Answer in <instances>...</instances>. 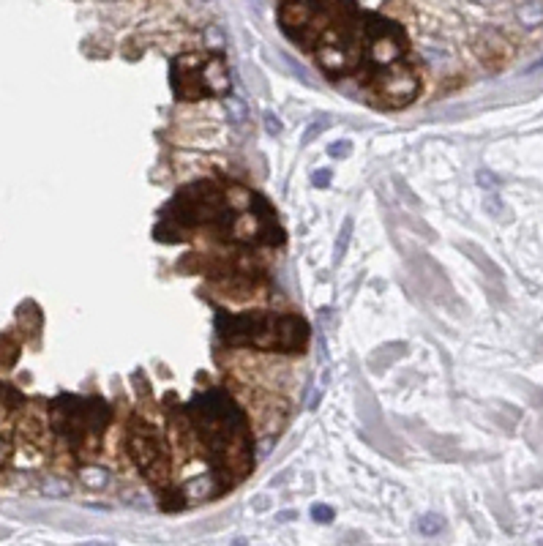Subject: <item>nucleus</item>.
Segmentation results:
<instances>
[{
  "mask_svg": "<svg viewBox=\"0 0 543 546\" xmlns=\"http://www.w3.org/2000/svg\"><path fill=\"white\" fill-rule=\"evenodd\" d=\"M128 450L134 456V462L142 467V473L151 478L153 483L164 486L169 478V462H167V453L161 450V443L156 434L151 432H134L131 440H128Z\"/></svg>",
  "mask_w": 543,
  "mask_h": 546,
  "instance_id": "1",
  "label": "nucleus"
},
{
  "mask_svg": "<svg viewBox=\"0 0 543 546\" xmlns=\"http://www.w3.org/2000/svg\"><path fill=\"white\" fill-rule=\"evenodd\" d=\"M377 91L385 96L388 104L393 107H401L407 101H413V96L418 93V77L410 66L404 63H393L390 68H385L380 82H377Z\"/></svg>",
  "mask_w": 543,
  "mask_h": 546,
  "instance_id": "2",
  "label": "nucleus"
},
{
  "mask_svg": "<svg viewBox=\"0 0 543 546\" xmlns=\"http://www.w3.org/2000/svg\"><path fill=\"white\" fill-rule=\"evenodd\" d=\"M306 322L298 320V317H282L276 320V350L282 353H295V350H303L306 344Z\"/></svg>",
  "mask_w": 543,
  "mask_h": 546,
  "instance_id": "3",
  "label": "nucleus"
},
{
  "mask_svg": "<svg viewBox=\"0 0 543 546\" xmlns=\"http://www.w3.org/2000/svg\"><path fill=\"white\" fill-rule=\"evenodd\" d=\"M516 17H519V22H521L524 28H535V25H541L543 22V6L541 3H524V6L516 11Z\"/></svg>",
  "mask_w": 543,
  "mask_h": 546,
  "instance_id": "4",
  "label": "nucleus"
},
{
  "mask_svg": "<svg viewBox=\"0 0 543 546\" xmlns=\"http://www.w3.org/2000/svg\"><path fill=\"white\" fill-rule=\"evenodd\" d=\"M20 355V344L11 336H0V366H11Z\"/></svg>",
  "mask_w": 543,
  "mask_h": 546,
  "instance_id": "5",
  "label": "nucleus"
},
{
  "mask_svg": "<svg viewBox=\"0 0 543 546\" xmlns=\"http://www.w3.org/2000/svg\"><path fill=\"white\" fill-rule=\"evenodd\" d=\"M79 476H82V481L88 483V486H93V489H98V486H104V483L109 481L107 470H101V467H96V464L82 467V470H79Z\"/></svg>",
  "mask_w": 543,
  "mask_h": 546,
  "instance_id": "6",
  "label": "nucleus"
},
{
  "mask_svg": "<svg viewBox=\"0 0 543 546\" xmlns=\"http://www.w3.org/2000/svg\"><path fill=\"white\" fill-rule=\"evenodd\" d=\"M227 109H229V118L235 123H243L246 121V104L240 98H227Z\"/></svg>",
  "mask_w": 543,
  "mask_h": 546,
  "instance_id": "7",
  "label": "nucleus"
},
{
  "mask_svg": "<svg viewBox=\"0 0 543 546\" xmlns=\"http://www.w3.org/2000/svg\"><path fill=\"white\" fill-rule=\"evenodd\" d=\"M41 492L49 497H66V494H71V486L66 481H47L41 486Z\"/></svg>",
  "mask_w": 543,
  "mask_h": 546,
  "instance_id": "8",
  "label": "nucleus"
},
{
  "mask_svg": "<svg viewBox=\"0 0 543 546\" xmlns=\"http://www.w3.org/2000/svg\"><path fill=\"white\" fill-rule=\"evenodd\" d=\"M418 524H420V530H423V533H440V530L445 527L443 516H434V514H431V516H423V519H420Z\"/></svg>",
  "mask_w": 543,
  "mask_h": 546,
  "instance_id": "9",
  "label": "nucleus"
},
{
  "mask_svg": "<svg viewBox=\"0 0 543 546\" xmlns=\"http://www.w3.org/2000/svg\"><path fill=\"white\" fill-rule=\"evenodd\" d=\"M497 183H500V181H497L491 172H486V169H483V172H478V186H483V189H494Z\"/></svg>",
  "mask_w": 543,
  "mask_h": 546,
  "instance_id": "10",
  "label": "nucleus"
},
{
  "mask_svg": "<svg viewBox=\"0 0 543 546\" xmlns=\"http://www.w3.org/2000/svg\"><path fill=\"white\" fill-rule=\"evenodd\" d=\"M312 516H314L317 522H333V511H330L328 506H314Z\"/></svg>",
  "mask_w": 543,
  "mask_h": 546,
  "instance_id": "11",
  "label": "nucleus"
},
{
  "mask_svg": "<svg viewBox=\"0 0 543 546\" xmlns=\"http://www.w3.org/2000/svg\"><path fill=\"white\" fill-rule=\"evenodd\" d=\"M328 178H330V172H328V169H322V172L314 175V183H317V186H328Z\"/></svg>",
  "mask_w": 543,
  "mask_h": 546,
  "instance_id": "12",
  "label": "nucleus"
},
{
  "mask_svg": "<svg viewBox=\"0 0 543 546\" xmlns=\"http://www.w3.org/2000/svg\"><path fill=\"white\" fill-rule=\"evenodd\" d=\"M350 151V142H336V145H330V153H347Z\"/></svg>",
  "mask_w": 543,
  "mask_h": 546,
  "instance_id": "13",
  "label": "nucleus"
},
{
  "mask_svg": "<svg viewBox=\"0 0 543 546\" xmlns=\"http://www.w3.org/2000/svg\"><path fill=\"white\" fill-rule=\"evenodd\" d=\"M268 129L279 131V129H282V123H279V121H273V118H268Z\"/></svg>",
  "mask_w": 543,
  "mask_h": 546,
  "instance_id": "14",
  "label": "nucleus"
}]
</instances>
